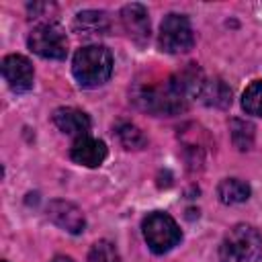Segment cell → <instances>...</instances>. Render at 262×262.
I'll return each instance as SVG.
<instances>
[{
    "mask_svg": "<svg viewBox=\"0 0 262 262\" xmlns=\"http://www.w3.org/2000/svg\"><path fill=\"white\" fill-rule=\"evenodd\" d=\"M133 100L139 108L151 115H178L186 108L188 96L176 84L174 76L168 78L164 84H147L139 86L133 94Z\"/></svg>",
    "mask_w": 262,
    "mask_h": 262,
    "instance_id": "cell-1",
    "label": "cell"
},
{
    "mask_svg": "<svg viewBox=\"0 0 262 262\" xmlns=\"http://www.w3.org/2000/svg\"><path fill=\"white\" fill-rule=\"evenodd\" d=\"M72 74L82 88L102 86L113 74V55L102 45H86L72 59Z\"/></svg>",
    "mask_w": 262,
    "mask_h": 262,
    "instance_id": "cell-2",
    "label": "cell"
},
{
    "mask_svg": "<svg viewBox=\"0 0 262 262\" xmlns=\"http://www.w3.org/2000/svg\"><path fill=\"white\" fill-rule=\"evenodd\" d=\"M262 258V235L256 227L248 223L233 225L221 246H219V260L221 262H260Z\"/></svg>",
    "mask_w": 262,
    "mask_h": 262,
    "instance_id": "cell-3",
    "label": "cell"
},
{
    "mask_svg": "<svg viewBox=\"0 0 262 262\" xmlns=\"http://www.w3.org/2000/svg\"><path fill=\"white\" fill-rule=\"evenodd\" d=\"M141 231L145 244L154 254H166L182 239V231L178 223L164 211L149 213L141 223Z\"/></svg>",
    "mask_w": 262,
    "mask_h": 262,
    "instance_id": "cell-4",
    "label": "cell"
},
{
    "mask_svg": "<svg viewBox=\"0 0 262 262\" xmlns=\"http://www.w3.org/2000/svg\"><path fill=\"white\" fill-rule=\"evenodd\" d=\"M158 45L166 53H186L194 45V33L190 27L188 16L170 12L160 23Z\"/></svg>",
    "mask_w": 262,
    "mask_h": 262,
    "instance_id": "cell-5",
    "label": "cell"
},
{
    "mask_svg": "<svg viewBox=\"0 0 262 262\" xmlns=\"http://www.w3.org/2000/svg\"><path fill=\"white\" fill-rule=\"evenodd\" d=\"M27 45L33 53L45 59H63L68 55V35L55 23L37 25L27 39Z\"/></svg>",
    "mask_w": 262,
    "mask_h": 262,
    "instance_id": "cell-6",
    "label": "cell"
},
{
    "mask_svg": "<svg viewBox=\"0 0 262 262\" xmlns=\"http://www.w3.org/2000/svg\"><path fill=\"white\" fill-rule=\"evenodd\" d=\"M2 78L4 82L8 84V88L16 94L20 92H27L33 88V78H35V72H33V63L25 57V55H18V53H10L2 59Z\"/></svg>",
    "mask_w": 262,
    "mask_h": 262,
    "instance_id": "cell-7",
    "label": "cell"
},
{
    "mask_svg": "<svg viewBox=\"0 0 262 262\" xmlns=\"http://www.w3.org/2000/svg\"><path fill=\"white\" fill-rule=\"evenodd\" d=\"M47 217L61 229H66L68 233H82L84 227H86V219H84V213L70 201H63V199H53L49 201L47 205Z\"/></svg>",
    "mask_w": 262,
    "mask_h": 262,
    "instance_id": "cell-8",
    "label": "cell"
},
{
    "mask_svg": "<svg viewBox=\"0 0 262 262\" xmlns=\"http://www.w3.org/2000/svg\"><path fill=\"white\" fill-rule=\"evenodd\" d=\"M121 23H123L125 33L137 45H145L149 41V16L143 4L139 2L125 4L121 8Z\"/></svg>",
    "mask_w": 262,
    "mask_h": 262,
    "instance_id": "cell-9",
    "label": "cell"
},
{
    "mask_svg": "<svg viewBox=\"0 0 262 262\" xmlns=\"http://www.w3.org/2000/svg\"><path fill=\"white\" fill-rule=\"evenodd\" d=\"M106 143L102 139H94L90 135L86 137H78L74 139L72 147H70V158L80 164V166H86V168H96L100 166L104 160H106Z\"/></svg>",
    "mask_w": 262,
    "mask_h": 262,
    "instance_id": "cell-10",
    "label": "cell"
},
{
    "mask_svg": "<svg viewBox=\"0 0 262 262\" xmlns=\"http://www.w3.org/2000/svg\"><path fill=\"white\" fill-rule=\"evenodd\" d=\"M53 123L59 131L72 137H86L90 131V119L86 113L74 108V106H59L53 111Z\"/></svg>",
    "mask_w": 262,
    "mask_h": 262,
    "instance_id": "cell-11",
    "label": "cell"
},
{
    "mask_svg": "<svg viewBox=\"0 0 262 262\" xmlns=\"http://www.w3.org/2000/svg\"><path fill=\"white\" fill-rule=\"evenodd\" d=\"M74 27L84 37H102L111 31V20L102 10H82L76 14Z\"/></svg>",
    "mask_w": 262,
    "mask_h": 262,
    "instance_id": "cell-12",
    "label": "cell"
},
{
    "mask_svg": "<svg viewBox=\"0 0 262 262\" xmlns=\"http://www.w3.org/2000/svg\"><path fill=\"white\" fill-rule=\"evenodd\" d=\"M196 98H201L207 106L227 108L231 104V88L221 78H205Z\"/></svg>",
    "mask_w": 262,
    "mask_h": 262,
    "instance_id": "cell-13",
    "label": "cell"
},
{
    "mask_svg": "<svg viewBox=\"0 0 262 262\" xmlns=\"http://www.w3.org/2000/svg\"><path fill=\"white\" fill-rule=\"evenodd\" d=\"M250 184L239 178H225L217 186V196L225 205H237L250 199Z\"/></svg>",
    "mask_w": 262,
    "mask_h": 262,
    "instance_id": "cell-14",
    "label": "cell"
},
{
    "mask_svg": "<svg viewBox=\"0 0 262 262\" xmlns=\"http://www.w3.org/2000/svg\"><path fill=\"white\" fill-rule=\"evenodd\" d=\"M229 133H231V141L239 151H248L254 145V135H256V127L246 121V119H231L229 121Z\"/></svg>",
    "mask_w": 262,
    "mask_h": 262,
    "instance_id": "cell-15",
    "label": "cell"
},
{
    "mask_svg": "<svg viewBox=\"0 0 262 262\" xmlns=\"http://www.w3.org/2000/svg\"><path fill=\"white\" fill-rule=\"evenodd\" d=\"M115 133H117V137L125 149H143L147 145L143 131L133 123H119Z\"/></svg>",
    "mask_w": 262,
    "mask_h": 262,
    "instance_id": "cell-16",
    "label": "cell"
},
{
    "mask_svg": "<svg viewBox=\"0 0 262 262\" xmlns=\"http://www.w3.org/2000/svg\"><path fill=\"white\" fill-rule=\"evenodd\" d=\"M242 108L248 115L262 117V80L252 82L242 94Z\"/></svg>",
    "mask_w": 262,
    "mask_h": 262,
    "instance_id": "cell-17",
    "label": "cell"
},
{
    "mask_svg": "<svg viewBox=\"0 0 262 262\" xmlns=\"http://www.w3.org/2000/svg\"><path fill=\"white\" fill-rule=\"evenodd\" d=\"M88 262H121V256L113 242L98 239L88 252Z\"/></svg>",
    "mask_w": 262,
    "mask_h": 262,
    "instance_id": "cell-18",
    "label": "cell"
},
{
    "mask_svg": "<svg viewBox=\"0 0 262 262\" xmlns=\"http://www.w3.org/2000/svg\"><path fill=\"white\" fill-rule=\"evenodd\" d=\"M51 262H74V260H72L70 256H55Z\"/></svg>",
    "mask_w": 262,
    "mask_h": 262,
    "instance_id": "cell-19",
    "label": "cell"
},
{
    "mask_svg": "<svg viewBox=\"0 0 262 262\" xmlns=\"http://www.w3.org/2000/svg\"><path fill=\"white\" fill-rule=\"evenodd\" d=\"M2 262H6V260H2Z\"/></svg>",
    "mask_w": 262,
    "mask_h": 262,
    "instance_id": "cell-20",
    "label": "cell"
}]
</instances>
